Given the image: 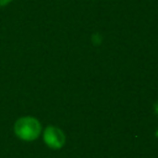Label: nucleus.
I'll list each match as a JSON object with an SVG mask.
<instances>
[{"mask_svg": "<svg viewBox=\"0 0 158 158\" xmlns=\"http://www.w3.org/2000/svg\"><path fill=\"white\" fill-rule=\"evenodd\" d=\"M14 132L20 139L30 142V141L36 139L41 135L42 126L37 118L32 116H23V117H20L15 122Z\"/></svg>", "mask_w": 158, "mask_h": 158, "instance_id": "f257e3e1", "label": "nucleus"}, {"mask_svg": "<svg viewBox=\"0 0 158 158\" xmlns=\"http://www.w3.org/2000/svg\"><path fill=\"white\" fill-rule=\"evenodd\" d=\"M12 0H0V6H5L7 4H10Z\"/></svg>", "mask_w": 158, "mask_h": 158, "instance_id": "7ed1b4c3", "label": "nucleus"}, {"mask_svg": "<svg viewBox=\"0 0 158 158\" xmlns=\"http://www.w3.org/2000/svg\"><path fill=\"white\" fill-rule=\"evenodd\" d=\"M43 141L49 148L59 149L65 143V136H64V132L60 128H58L56 126H48V127L44 128Z\"/></svg>", "mask_w": 158, "mask_h": 158, "instance_id": "f03ea898", "label": "nucleus"}]
</instances>
